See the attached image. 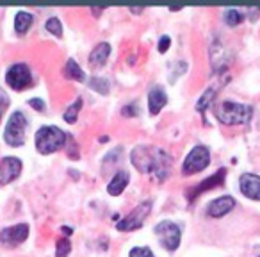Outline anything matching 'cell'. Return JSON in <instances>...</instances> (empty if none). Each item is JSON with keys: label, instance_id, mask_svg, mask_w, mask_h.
<instances>
[{"label": "cell", "instance_id": "cell-1", "mask_svg": "<svg viewBox=\"0 0 260 257\" xmlns=\"http://www.w3.org/2000/svg\"><path fill=\"white\" fill-rule=\"evenodd\" d=\"M130 161L139 174H155L157 181H166L170 177L171 157L159 147L138 145L130 152Z\"/></svg>", "mask_w": 260, "mask_h": 257}, {"label": "cell", "instance_id": "cell-2", "mask_svg": "<svg viewBox=\"0 0 260 257\" xmlns=\"http://www.w3.org/2000/svg\"><path fill=\"white\" fill-rule=\"evenodd\" d=\"M214 115H216L217 122L224 123V125H241V123H248L251 120L253 107L234 100H221L214 104Z\"/></svg>", "mask_w": 260, "mask_h": 257}, {"label": "cell", "instance_id": "cell-3", "mask_svg": "<svg viewBox=\"0 0 260 257\" xmlns=\"http://www.w3.org/2000/svg\"><path fill=\"white\" fill-rule=\"evenodd\" d=\"M66 139H68V136L59 127L43 125L36 132V149L40 154L48 156V154H54L57 150H61L66 145Z\"/></svg>", "mask_w": 260, "mask_h": 257}, {"label": "cell", "instance_id": "cell-4", "mask_svg": "<svg viewBox=\"0 0 260 257\" xmlns=\"http://www.w3.org/2000/svg\"><path fill=\"white\" fill-rule=\"evenodd\" d=\"M27 138V118L22 111H15L9 116L4 129V141L9 147H22L25 145Z\"/></svg>", "mask_w": 260, "mask_h": 257}, {"label": "cell", "instance_id": "cell-5", "mask_svg": "<svg viewBox=\"0 0 260 257\" xmlns=\"http://www.w3.org/2000/svg\"><path fill=\"white\" fill-rule=\"evenodd\" d=\"M150 211H152V200H143V202L139 204V206H136L123 220H119L116 227H118V231H123V232L141 229L146 216L150 214Z\"/></svg>", "mask_w": 260, "mask_h": 257}, {"label": "cell", "instance_id": "cell-6", "mask_svg": "<svg viewBox=\"0 0 260 257\" xmlns=\"http://www.w3.org/2000/svg\"><path fill=\"white\" fill-rule=\"evenodd\" d=\"M155 234L160 239L162 246L168 252H175V250L180 246V238H182V231L175 221L164 220L160 223L155 225Z\"/></svg>", "mask_w": 260, "mask_h": 257}, {"label": "cell", "instance_id": "cell-7", "mask_svg": "<svg viewBox=\"0 0 260 257\" xmlns=\"http://www.w3.org/2000/svg\"><path fill=\"white\" fill-rule=\"evenodd\" d=\"M209 164H210L209 149L203 145H196L194 149L187 154V157L184 159L182 172H184V175H191V174H196V172L205 170Z\"/></svg>", "mask_w": 260, "mask_h": 257}, {"label": "cell", "instance_id": "cell-8", "mask_svg": "<svg viewBox=\"0 0 260 257\" xmlns=\"http://www.w3.org/2000/svg\"><path fill=\"white\" fill-rule=\"evenodd\" d=\"M6 82H8V86H11L16 91L27 90L32 84L30 68L25 63H16V65L9 66L8 72H6Z\"/></svg>", "mask_w": 260, "mask_h": 257}, {"label": "cell", "instance_id": "cell-9", "mask_svg": "<svg viewBox=\"0 0 260 257\" xmlns=\"http://www.w3.org/2000/svg\"><path fill=\"white\" fill-rule=\"evenodd\" d=\"M22 161L18 157H4L0 161V186H8L22 174Z\"/></svg>", "mask_w": 260, "mask_h": 257}, {"label": "cell", "instance_id": "cell-10", "mask_svg": "<svg viewBox=\"0 0 260 257\" xmlns=\"http://www.w3.org/2000/svg\"><path fill=\"white\" fill-rule=\"evenodd\" d=\"M29 238V225L27 223H18L13 227H6L0 232V243L6 246H16L20 243H23Z\"/></svg>", "mask_w": 260, "mask_h": 257}, {"label": "cell", "instance_id": "cell-11", "mask_svg": "<svg viewBox=\"0 0 260 257\" xmlns=\"http://www.w3.org/2000/svg\"><path fill=\"white\" fill-rule=\"evenodd\" d=\"M224 177H226V168H221L219 172H216V174H214V175H210V177H207L205 181H202L198 186H194V188H192L191 191L187 193L189 202H192V200H194L196 196H200V195H202V193L209 191V189L219 188V186L224 182Z\"/></svg>", "mask_w": 260, "mask_h": 257}, {"label": "cell", "instance_id": "cell-12", "mask_svg": "<svg viewBox=\"0 0 260 257\" xmlns=\"http://www.w3.org/2000/svg\"><path fill=\"white\" fill-rule=\"evenodd\" d=\"M239 188H241V193L246 198L260 202V175L242 174L239 177Z\"/></svg>", "mask_w": 260, "mask_h": 257}, {"label": "cell", "instance_id": "cell-13", "mask_svg": "<svg viewBox=\"0 0 260 257\" xmlns=\"http://www.w3.org/2000/svg\"><path fill=\"white\" fill-rule=\"evenodd\" d=\"M235 207V198L234 196H219V198H214L212 202L207 206V214L210 218H221L224 214H228Z\"/></svg>", "mask_w": 260, "mask_h": 257}, {"label": "cell", "instance_id": "cell-14", "mask_svg": "<svg viewBox=\"0 0 260 257\" xmlns=\"http://www.w3.org/2000/svg\"><path fill=\"white\" fill-rule=\"evenodd\" d=\"M166 104H168L166 91H164L160 86H153L152 90L148 91V109H150V115L157 116L160 112V109H162Z\"/></svg>", "mask_w": 260, "mask_h": 257}, {"label": "cell", "instance_id": "cell-15", "mask_svg": "<svg viewBox=\"0 0 260 257\" xmlns=\"http://www.w3.org/2000/svg\"><path fill=\"white\" fill-rule=\"evenodd\" d=\"M109 55H111V45L98 43L89 54V66L91 68H102L107 63Z\"/></svg>", "mask_w": 260, "mask_h": 257}, {"label": "cell", "instance_id": "cell-16", "mask_svg": "<svg viewBox=\"0 0 260 257\" xmlns=\"http://www.w3.org/2000/svg\"><path fill=\"white\" fill-rule=\"evenodd\" d=\"M128 181H130V175L126 174L125 170L116 172L114 177H112V179H111V182L107 184V193H109L111 196L121 195V193L125 191V188H126V184H128Z\"/></svg>", "mask_w": 260, "mask_h": 257}, {"label": "cell", "instance_id": "cell-17", "mask_svg": "<svg viewBox=\"0 0 260 257\" xmlns=\"http://www.w3.org/2000/svg\"><path fill=\"white\" fill-rule=\"evenodd\" d=\"M62 73H64L66 79L77 80V82H84V80H86V73H84V70L77 65L75 59H68V61H66Z\"/></svg>", "mask_w": 260, "mask_h": 257}, {"label": "cell", "instance_id": "cell-18", "mask_svg": "<svg viewBox=\"0 0 260 257\" xmlns=\"http://www.w3.org/2000/svg\"><path fill=\"white\" fill-rule=\"evenodd\" d=\"M32 22H34V16L30 15V13L18 11V13H16V16H15V31H16V34L23 36V34H25L27 31L30 29Z\"/></svg>", "mask_w": 260, "mask_h": 257}, {"label": "cell", "instance_id": "cell-19", "mask_svg": "<svg viewBox=\"0 0 260 257\" xmlns=\"http://www.w3.org/2000/svg\"><path fill=\"white\" fill-rule=\"evenodd\" d=\"M80 109H82V98H77L75 102H73L72 105H70L68 109L64 111V115H62V118H64V122L66 123H75L77 122V118H79V112H80Z\"/></svg>", "mask_w": 260, "mask_h": 257}, {"label": "cell", "instance_id": "cell-20", "mask_svg": "<svg viewBox=\"0 0 260 257\" xmlns=\"http://www.w3.org/2000/svg\"><path fill=\"white\" fill-rule=\"evenodd\" d=\"M223 20H224V23H226L228 27H235V25H239L242 20H244V16H242L237 9H224Z\"/></svg>", "mask_w": 260, "mask_h": 257}, {"label": "cell", "instance_id": "cell-21", "mask_svg": "<svg viewBox=\"0 0 260 257\" xmlns=\"http://www.w3.org/2000/svg\"><path fill=\"white\" fill-rule=\"evenodd\" d=\"M214 97H216V90H214V88H209V90H207L205 93L202 95V98L198 100V104H196V111H198V112H205L207 107L210 105V102L214 100Z\"/></svg>", "mask_w": 260, "mask_h": 257}, {"label": "cell", "instance_id": "cell-22", "mask_svg": "<svg viewBox=\"0 0 260 257\" xmlns=\"http://www.w3.org/2000/svg\"><path fill=\"white\" fill-rule=\"evenodd\" d=\"M45 29H47L50 34H54L55 38L62 36V23H61V20H59L57 16H52V18H48L47 23H45Z\"/></svg>", "mask_w": 260, "mask_h": 257}, {"label": "cell", "instance_id": "cell-23", "mask_svg": "<svg viewBox=\"0 0 260 257\" xmlns=\"http://www.w3.org/2000/svg\"><path fill=\"white\" fill-rule=\"evenodd\" d=\"M89 86L93 88L94 91H98L100 95H107L109 93V82L102 77H91Z\"/></svg>", "mask_w": 260, "mask_h": 257}, {"label": "cell", "instance_id": "cell-24", "mask_svg": "<svg viewBox=\"0 0 260 257\" xmlns=\"http://www.w3.org/2000/svg\"><path fill=\"white\" fill-rule=\"evenodd\" d=\"M72 252V245H70V239L61 238L55 245V257H68Z\"/></svg>", "mask_w": 260, "mask_h": 257}, {"label": "cell", "instance_id": "cell-25", "mask_svg": "<svg viewBox=\"0 0 260 257\" xmlns=\"http://www.w3.org/2000/svg\"><path fill=\"white\" fill-rule=\"evenodd\" d=\"M128 257H155V255H153V252L148 246H136V248L130 250Z\"/></svg>", "mask_w": 260, "mask_h": 257}, {"label": "cell", "instance_id": "cell-26", "mask_svg": "<svg viewBox=\"0 0 260 257\" xmlns=\"http://www.w3.org/2000/svg\"><path fill=\"white\" fill-rule=\"evenodd\" d=\"M8 107H9V97H8V93L0 88V118H2V115H4V111Z\"/></svg>", "mask_w": 260, "mask_h": 257}, {"label": "cell", "instance_id": "cell-27", "mask_svg": "<svg viewBox=\"0 0 260 257\" xmlns=\"http://www.w3.org/2000/svg\"><path fill=\"white\" fill-rule=\"evenodd\" d=\"M29 105L32 109H36V111H40V112H43L45 109H47V105H45V102L41 100V98H30L29 100Z\"/></svg>", "mask_w": 260, "mask_h": 257}, {"label": "cell", "instance_id": "cell-28", "mask_svg": "<svg viewBox=\"0 0 260 257\" xmlns=\"http://www.w3.org/2000/svg\"><path fill=\"white\" fill-rule=\"evenodd\" d=\"M170 45H171V38L170 36H162L159 40V52L160 54H164V52H168V48H170Z\"/></svg>", "mask_w": 260, "mask_h": 257}, {"label": "cell", "instance_id": "cell-29", "mask_svg": "<svg viewBox=\"0 0 260 257\" xmlns=\"http://www.w3.org/2000/svg\"><path fill=\"white\" fill-rule=\"evenodd\" d=\"M248 15H249V20H251V22H255V20L258 18L256 15H260V9H248Z\"/></svg>", "mask_w": 260, "mask_h": 257}, {"label": "cell", "instance_id": "cell-30", "mask_svg": "<svg viewBox=\"0 0 260 257\" xmlns=\"http://www.w3.org/2000/svg\"><path fill=\"white\" fill-rule=\"evenodd\" d=\"M61 232H62V234H66V236H70V234H72V227H61Z\"/></svg>", "mask_w": 260, "mask_h": 257}, {"label": "cell", "instance_id": "cell-31", "mask_svg": "<svg viewBox=\"0 0 260 257\" xmlns=\"http://www.w3.org/2000/svg\"><path fill=\"white\" fill-rule=\"evenodd\" d=\"M130 13H134V15H139V13H143V8H130Z\"/></svg>", "mask_w": 260, "mask_h": 257}, {"label": "cell", "instance_id": "cell-32", "mask_svg": "<svg viewBox=\"0 0 260 257\" xmlns=\"http://www.w3.org/2000/svg\"><path fill=\"white\" fill-rule=\"evenodd\" d=\"M258 257H260V255H258Z\"/></svg>", "mask_w": 260, "mask_h": 257}]
</instances>
